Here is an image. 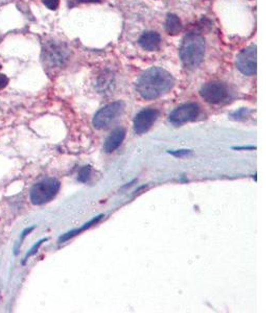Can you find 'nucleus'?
Here are the masks:
<instances>
[{"instance_id": "f257e3e1", "label": "nucleus", "mask_w": 279, "mask_h": 313, "mask_svg": "<svg viewBox=\"0 0 279 313\" xmlns=\"http://www.w3.org/2000/svg\"><path fill=\"white\" fill-rule=\"evenodd\" d=\"M175 80L166 70L153 67L143 72L138 78L136 90L145 100L161 97L174 87Z\"/></svg>"}, {"instance_id": "f03ea898", "label": "nucleus", "mask_w": 279, "mask_h": 313, "mask_svg": "<svg viewBox=\"0 0 279 313\" xmlns=\"http://www.w3.org/2000/svg\"><path fill=\"white\" fill-rule=\"evenodd\" d=\"M205 54V39L196 33L185 36L180 48L183 65L190 70L198 68Z\"/></svg>"}, {"instance_id": "7ed1b4c3", "label": "nucleus", "mask_w": 279, "mask_h": 313, "mask_svg": "<svg viewBox=\"0 0 279 313\" xmlns=\"http://www.w3.org/2000/svg\"><path fill=\"white\" fill-rule=\"evenodd\" d=\"M61 187V183L57 179L47 178L38 182L30 189L29 198L32 203L36 206H41L50 201L56 198Z\"/></svg>"}, {"instance_id": "20e7f679", "label": "nucleus", "mask_w": 279, "mask_h": 313, "mask_svg": "<svg viewBox=\"0 0 279 313\" xmlns=\"http://www.w3.org/2000/svg\"><path fill=\"white\" fill-rule=\"evenodd\" d=\"M123 110H125V103L121 100L114 101V103L105 106L99 111H97V113L93 117V127L97 130H105L109 128L121 115Z\"/></svg>"}, {"instance_id": "39448f33", "label": "nucleus", "mask_w": 279, "mask_h": 313, "mask_svg": "<svg viewBox=\"0 0 279 313\" xmlns=\"http://www.w3.org/2000/svg\"><path fill=\"white\" fill-rule=\"evenodd\" d=\"M42 58L49 67H61L68 59V49L64 44L49 42L44 46Z\"/></svg>"}, {"instance_id": "423d86ee", "label": "nucleus", "mask_w": 279, "mask_h": 313, "mask_svg": "<svg viewBox=\"0 0 279 313\" xmlns=\"http://www.w3.org/2000/svg\"><path fill=\"white\" fill-rule=\"evenodd\" d=\"M201 108L198 104L188 103L177 107L174 111L169 114L168 120L169 122L179 127L187 122L196 120L200 115Z\"/></svg>"}, {"instance_id": "0eeeda50", "label": "nucleus", "mask_w": 279, "mask_h": 313, "mask_svg": "<svg viewBox=\"0 0 279 313\" xmlns=\"http://www.w3.org/2000/svg\"><path fill=\"white\" fill-rule=\"evenodd\" d=\"M200 94L208 104L218 105L227 99L229 92L227 86L225 84L220 82H211L205 84L201 88Z\"/></svg>"}, {"instance_id": "6e6552de", "label": "nucleus", "mask_w": 279, "mask_h": 313, "mask_svg": "<svg viewBox=\"0 0 279 313\" xmlns=\"http://www.w3.org/2000/svg\"><path fill=\"white\" fill-rule=\"evenodd\" d=\"M256 45L243 49L236 58V67L245 75L256 74Z\"/></svg>"}, {"instance_id": "1a4fd4ad", "label": "nucleus", "mask_w": 279, "mask_h": 313, "mask_svg": "<svg viewBox=\"0 0 279 313\" xmlns=\"http://www.w3.org/2000/svg\"><path fill=\"white\" fill-rule=\"evenodd\" d=\"M159 117V111L156 109H144L139 112L134 118V131L136 134L141 135L148 132Z\"/></svg>"}, {"instance_id": "9d476101", "label": "nucleus", "mask_w": 279, "mask_h": 313, "mask_svg": "<svg viewBox=\"0 0 279 313\" xmlns=\"http://www.w3.org/2000/svg\"><path fill=\"white\" fill-rule=\"evenodd\" d=\"M126 137V130L123 128H117L115 129L111 134L107 137L105 143H104V150L106 153L110 154L121 145L122 141L125 140Z\"/></svg>"}, {"instance_id": "9b49d317", "label": "nucleus", "mask_w": 279, "mask_h": 313, "mask_svg": "<svg viewBox=\"0 0 279 313\" xmlns=\"http://www.w3.org/2000/svg\"><path fill=\"white\" fill-rule=\"evenodd\" d=\"M139 45H140L144 50L155 51L158 50L161 43L160 35L156 31H146L140 38H139Z\"/></svg>"}, {"instance_id": "f8f14e48", "label": "nucleus", "mask_w": 279, "mask_h": 313, "mask_svg": "<svg viewBox=\"0 0 279 313\" xmlns=\"http://www.w3.org/2000/svg\"><path fill=\"white\" fill-rule=\"evenodd\" d=\"M165 29L169 36H177L182 29V23L177 15L168 14L165 21Z\"/></svg>"}, {"instance_id": "ddd939ff", "label": "nucleus", "mask_w": 279, "mask_h": 313, "mask_svg": "<svg viewBox=\"0 0 279 313\" xmlns=\"http://www.w3.org/2000/svg\"><path fill=\"white\" fill-rule=\"evenodd\" d=\"M103 217H104L103 214L97 215V216H95V217H93V218L91 219V221H89L87 224H83V226H81L80 229H75V230H72V231H70V232H68V233L64 234L63 236H62V237L60 238V242H65V241L69 240L70 238L76 236V235H79L80 233H82V232H84V231H86L87 229L90 228V226L96 224Z\"/></svg>"}, {"instance_id": "4468645a", "label": "nucleus", "mask_w": 279, "mask_h": 313, "mask_svg": "<svg viewBox=\"0 0 279 313\" xmlns=\"http://www.w3.org/2000/svg\"><path fill=\"white\" fill-rule=\"evenodd\" d=\"M91 178V167L84 166L80 169L79 175H77V181L81 183H87Z\"/></svg>"}, {"instance_id": "2eb2a0df", "label": "nucleus", "mask_w": 279, "mask_h": 313, "mask_svg": "<svg viewBox=\"0 0 279 313\" xmlns=\"http://www.w3.org/2000/svg\"><path fill=\"white\" fill-rule=\"evenodd\" d=\"M46 240H47V238H45V239H42V240H40V241H38V242H37V244H36V245H35V246H33L32 248H30V249H29V252H28V253H27V255L25 256V258H24V261H23V263H24V262H26V260L28 259V258H29L30 256L35 255V254H36V253L38 252L39 247H40V246H41V245L43 244V242H44V241H46Z\"/></svg>"}, {"instance_id": "dca6fc26", "label": "nucleus", "mask_w": 279, "mask_h": 313, "mask_svg": "<svg viewBox=\"0 0 279 313\" xmlns=\"http://www.w3.org/2000/svg\"><path fill=\"white\" fill-rule=\"evenodd\" d=\"M42 1L45 6L51 11H56L60 4V0H42Z\"/></svg>"}, {"instance_id": "f3484780", "label": "nucleus", "mask_w": 279, "mask_h": 313, "mask_svg": "<svg viewBox=\"0 0 279 313\" xmlns=\"http://www.w3.org/2000/svg\"><path fill=\"white\" fill-rule=\"evenodd\" d=\"M168 154L173 155L175 156H179V158H181V156H187L189 154H191V151L189 150H179V151H174V152H168Z\"/></svg>"}, {"instance_id": "a211bd4d", "label": "nucleus", "mask_w": 279, "mask_h": 313, "mask_svg": "<svg viewBox=\"0 0 279 313\" xmlns=\"http://www.w3.org/2000/svg\"><path fill=\"white\" fill-rule=\"evenodd\" d=\"M7 84H9V78H7L6 75L0 73V90L5 88Z\"/></svg>"}, {"instance_id": "6ab92c4d", "label": "nucleus", "mask_w": 279, "mask_h": 313, "mask_svg": "<svg viewBox=\"0 0 279 313\" xmlns=\"http://www.w3.org/2000/svg\"><path fill=\"white\" fill-rule=\"evenodd\" d=\"M232 148H233V150H237V151H241V150L252 151V150H256V146H234Z\"/></svg>"}, {"instance_id": "aec40b11", "label": "nucleus", "mask_w": 279, "mask_h": 313, "mask_svg": "<svg viewBox=\"0 0 279 313\" xmlns=\"http://www.w3.org/2000/svg\"><path fill=\"white\" fill-rule=\"evenodd\" d=\"M34 229H35V226H30V228H27V229H26V230H25L24 232H23V233H22V235H21V240H22L23 238H24V237L26 236V235H27V234H28L29 232H32V231H33Z\"/></svg>"}, {"instance_id": "412c9836", "label": "nucleus", "mask_w": 279, "mask_h": 313, "mask_svg": "<svg viewBox=\"0 0 279 313\" xmlns=\"http://www.w3.org/2000/svg\"><path fill=\"white\" fill-rule=\"evenodd\" d=\"M0 68H1V64H0Z\"/></svg>"}]
</instances>
